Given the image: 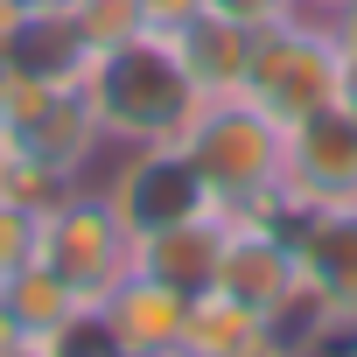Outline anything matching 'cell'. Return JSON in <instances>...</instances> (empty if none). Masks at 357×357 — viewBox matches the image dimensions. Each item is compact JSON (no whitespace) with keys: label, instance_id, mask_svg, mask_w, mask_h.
<instances>
[{"label":"cell","instance_id":"16","mask_svg":"<svg viewBox=\"0 0 357 357\" xmlns=\"http://www.w3.org/2000/svg\"><path fill=\"white\" fill-rule=\"evenodd\" d=\"M211 15H225V22H238V29H273V22H287V15H308L301 0H204Z\"/></svg>","mask_w":357,"mask_h":357},{"label":"cell","instance_id":"2","mask_svg":"<svg viewBox=\"0 0 357 357\" xmlns=\"http://www.w3.org/2000/svg\"><path fill=\"white\" fill-rule=\"evenodd\" d=\"M175 147H183V161L197 168V183L211 190L218 211H273L287 190V126L266 119L245 91L204 98Z\"/></svg>","mask_w":357,"mask_h":357},{"label":"cell","instance_id":"4","mask_svg":"<svg viewBox=\"0 0 357 357\" xmlns=\"http://www.w3.org/2000/svg\"><path fill=\"white\" fill-rule=\"evenodd\" d=\"M36 259L56 266L77 287V301H105L133 273V231L112 211V197L98 190V175L70 183L50 211H36Z\"/></svg>","mask_w":357,"mask_h":357},{"label":"cell","instance_id":"20","mask_svg":"<svg viewBox=\"0 0 357 357\" xmlns=\"http://www.w3.org/2000/svg\"><path fill=\"white\" fill-rule=\"evenodd\" d=\"M29 22H36V15H29V0H0V56L22 43V29H29Z\"/></svg>","mask_w":357,"mask_h":357},{"label":"cell","instance_id":"3","mask_svg":"<svg viewBox=\"0 0 357 357\" xmlns=\"http://www.w3.org/2000/svg\"><path fill=\"white\" fill-rule=\"evenodd\" d=\"M343 84H350V70H343V56H336L322 15H287V22H273V29L252 36L245 98H252L266 119L301 126V119L343 105Z\"/></svg>","mask_w":357,"mask_h":357},{"label":"cell","instance_id":"25","mask_svg":"<svg viewBox=\"0 0 357 357\" xmlns=\"http://www.w3.org/2000/svg\"><path fill=\"white\" fill-rule=\"evenodd\" d=\"M0 77H8V56H0Z\"/></svg>","mask_w":357,"mask_h":357},{"label":"cell","instance_id":"7","mask_svg":"<svg viewBox=\"0 0 357 357\" xmlns=\"http://www.w3.org/2000/svg\"><path fill=\"white\" fill-rule=\"evenodd\" d=\"M8 140H22L43 168H56V175H63V183H91L98 161L112 154V147H105V126H98V112H91L84 77H63V84H56V98L43 105V119H36V126H22V133H8Z\"/></svg>","mask_w":357,"mask_h":357},{"label":"cell","instance_id":"11","mask_svg":"<svg viewBox=\"0 0 357 357\" xmlns=\"http://www.w3.org/2000/svg\"><path fill=\"white\" fill-rule=\"evenodd\" d=\"M175 43V56H183V70H190V84L204 91V98H231V91H245V63H252V29H238V22H225V15H190L183 29L168 36Z\"/></svg>","mask_w":357,"mask_h":357},{"label":"cell","instance_id":"24","mask_svg":"<svg viewBox=\"0 0 357 357\" xmlns=\"http://www.w3.org/2000/svg\"><path fill=\"white\" fill-rule=\"evenodd\" d=\"M161 357H190V350H161Z\"/></svg>","mask_w":357,"mask_h":357},{"label":"cell","instance_id":"12","mask_svg":"<svg viewBox=\"0 0 357 357\" xmlns=\"http://www.w3.org/2000/svg\"><path fill=\"white\" fill-rule=\"evenodd\" d=\"M0 294H8L15 322L29 329V350H36V343H43V336H50L56 322H70V315L84 308V301H77V287H70V280H63L56 266H43V259H29V266H22V273L8 280V287H0Z\"/></svg>","mask_w":357,"mask_h":357},{"label":"cell","instance_id":"23","mask_svg":"<svg viewBox=\"0 0 357 357\" xmlns=\"http://www.w3.org/2000/svg\"><path fill=\"white\" fill-rule=\"evenodd\" d=\"M301 8H308V15H322V8H336V0H301Z\"/></svg>","mask_w":357,"mask_h":357},{"label":"cell","instance_id":"22","mask_svg":"<svg viewBox=\"0 0 357 357\" xmlns=\"http://www.w3.org/2000/svg\"><path fill=\"white\" fill-rule=\"evenodd\" d=\"M77 0H29V15H70Z\"/></svg>","mask_w":357,"mask_h":357},{"label":"cell","instance_id":"19","mask_svg":"<svg viewBox=\"0 0 357 357\" xmlns=\"http://www.w3.org/2000/svg\"><path fill=\"white\" fill-rule=\"evenodd\" d=\"M190 15H204V0H140V22H147V29H161V36H175Z\"/></svg>","mask_w":357,"mask_h":357},{"label":"cell","instance_id":"17","mask_svg":"<svg viewBox=\"0 0 357 357\" xmlns=\"http://www.w3.org/2000/svg\"><path fill=\"white\" fill-rule=\"evenodd\" d=\"M294 357H357V315H322L294 343Z\"/></svg>","mask_w":357,"mask_h":357},{"label":"cell","instance_id":"9","mask_svg":"<svg viewBox=\"0 0 357 357\" xmlns=\"http://www.w3.org/2000/svg\"><path fill=\"white\" fill-rule=\"evenodd\" d=\"M105 322L119 336L126 357H161V350H183V322H190V294L183 287H168L154 273H126L105 301Z\"/></svg>","mask_w":357,"mask_h":357},{"label":"cell","instance_id":"8","mask_svg":"<svg viewBox=\"0 0 357 357\" xmlns=\"http://www.w3.org/2000/svg\"><path fill=\"white\" fill-rule=\"evenodd\" d=\"M218 252H225V211H197V218L133 231V273H154L183 294H204L218 280Z\"/></svg>","mask_w":357,"mask_h":357},{"label":"cell","instance_id":"10","mask_svg":"<svg viewBox=\"0 0 357 357\" xmlns=\"http://www.w3.org/2000/svg\"><path fill=\"white\" fill-rule=\"evenodd\" d=\"M183 350H190V357H294L287 336H280L266 315H252L245 301H231V294H218V287L190 294Z\"/></svg>","mask_w":357,"mask_h":357},{"label":"cell","instance_id":"18","mask_svg":"<svg viewBox=\"0 0 357 357\" xmlns=\"http://www.w3.org/2000/svg\"><path fill=\"white\" fill-rule=\"evenodd\" d=\"M322 29H329V43H336L343 70L357 77V0H336V8H322Z\"/></svg>","mask_w":357,"mask_h":357},{"label":"cell","instance_id":"13","mask_svg":"<svg viewBox=\"0 0 357 357\" xmlns=\"http://www.w3.org/2000/svg\"><path fill=\"white\" fill-rule=\"evenodd\" d=\"M36 357H126V350H119V336H112L105 308H98V301H84L70 322H56V329L36 343Z\"/></svg>","mask_w":357,"mask_h":357},{"label":"cell","instance_id":"15","mask_svg":"<svg viewBox=\"0 0 357 357\" xmlns=\"http://www.w3.org/2000/svg\"><path fill=\"white\" fill-rule=\"evenodd\" d=\"M29 259H36V211L15 204V197H0V287H8Z\"/></svg>","mask_w":357,"mask_h":357},{"label":"cell","instance_id":"5","mask_svg":"<svg viewBox=\"0 0 357 357\" xmlns=\"http://www.w3.org/2000/svg\"><path fill=\"white\" fill-rule=\"evenodd\" d=\"M98 190L112 197L126 231H154V225H175V218L218 211L211 190L197 183V168L183 161V147H119V161L98 168Z\"/></svg>","mask_w":357,"mask_h":357},{"label":"cell","instance_id":"21","mask_svg":"<svg viewBox=\"0 0 357 357\" xmlns=\"http://www.w3.org/2000/svg\"><path fill=\"white\" fill-rule=\"evenodd\" d=\"M0 357H29V329L15 322V308H8V294H0Z\"/></svg>","mask_w":357,"mask_h":357},{"label":"cell","instance_id":"6","mask_svg":"<svg viewBox=\"0 0 357 357\" xmlns=\"http://www.w3.org/2000/svg\"><path fill=\"white\" fill-rule=\"evenodd\" d=\"M287 204H357V112L329 105L287 126Z\"/></svg>","mask_w":357,"mask_h":357},{"label":"cell","instance_id":"14","mask_svg":"<svg viewBox=\"0 0 357 357\" xmlns=\"http://www.w3.org/2000/svg\"><path fill=\"white\" fill-rule=\"evenodd\" d=\"M70 29H77V43H84V56H91V50H105V43H119V36L140 29V0H77V8H70Z\"/></svg>","mask_w":357,"mask_h":357},{"label":"cell","instance_id":"1","mask_svg":"<svg viewBox=\"0 0 357 357\" xmlns=\"http://www.w3.org/2000/svg\"><path fill=\"white\" fill-rule=\"evenodd\" d=\"M77 77H84V91H91V112H98L112 154H119V147H175L183 126L197 119V105H204V91L190 84L175 43H168L161 29H147V22H140L133 36L91 50V56L77 63Z\"/></svg>","mask_w":357,"mask_h":357}]
</instances>
